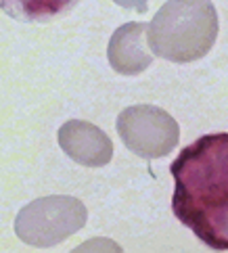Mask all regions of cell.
I'll return each instance as SVG.
<instances>
[{"instance_id":"1","label":"cell","mask_w":228,"mask_h":253,"mask_svg":"<svg viewBox=\"0 0 228 253\" xmlns=\"http://www.w3.org/2000/svg\"><path fill=\"white\" fill-rule=\"evenodd\" d=\"M172 211L209 249L228 251V132L199 136L170 166Z\"/></svg>"},{"instance_id":"8","label":"cell","mask_w":228,"mask_h":253,"mask_svg":"<svg viewBox=\"0 0 228 253\" xmlns=\"http://www.w3.org/2000/svg\"><path fill=\"white\" fill-rule=\"evenodd\" d=\"M113 2L124 8H134L136 13H144L149 6V0H113Z\"/></svg>"},{"instance_id":"4","label":"cell","mask_w":228,"mask_h":253,"mask_svg":"<svg viewBox=\"0 0 228 253\" xmlns=\"http://www.w3.org/2000/svg\"><path fill=\"white\" fill-rule=\"evenodd\" d=\"M117 134L134 155L142 159L166 157L178 147V122L155 105H134L117 115Z\"/></svg>"},{"instance_id":"6","label":"cell","mask_w":228,"mask_h":253,"mask_svg":"<svg viewBox=\"0 0 228 253\" xmlns=\"http://www.w3.org/2000/svg\"><path fill=\"white\" fill-rule=\"evenodd\" d=\"M147 23H124L117 28L109 40L107 59L117 74L138 76L149 69L153 63V52L147 42Z\"/></svg>"},{"instance_id":"7","label":"cell","mask_w":228,"mask_h":253,"mask_svg":"<svg viewBox=\"0 0 228 253\" xmlns=\"http://www.w3.org/2000/svg\"><path fill=\"white\" fill-rule=\"evenodd\" d=\"M80 0H0V8L17 21L46 23L69 13Z\"/></svg>"},{"instance_id":"2","label":"cell","mask_w":228,"mask_h":253,"mask_svg":"<svg viewBox=\"0 0 228 253\" xmlns=\"http://www.w3.org/2000/svg\"><path fill=\"white\" fill-rule=\"evenodd\" d=\"M220 21L209 0H168L147 28L153 55L172 63L205 57L218 38Z\"/></svg>"},{"instance_id":"5","label":"cell","mask_w":228,"mask_h":253,"mask_svg":"<svg viewBox=\"0 0 228 253\" xmlns=\"http://www.w3.org/2000/svg\"><path fill=\"white\" fill-rule=\"evenodd\" d=\"M59 147L69 159L86 168H103L113 157V142L98 126L69 120L59 128Z\"/></svg>"},{"instance_id":"3","label":"cell","mask_w":228,"mask_h":253,"mask_svg":"<svg viewBox=\"0 0 228 253\" xmlns=\"http://www.w3.org/2000/svg\"><path fill=\"white\" fill-rule=\"evenodd\" d=\"M88 220L86 205L76 197L50 195L27 203L15 218V234L25 245L54 247L74 237Z\"/></svg>"}]
</instances>
